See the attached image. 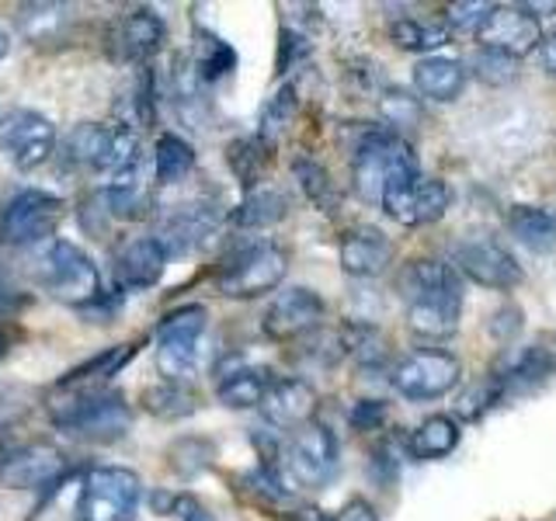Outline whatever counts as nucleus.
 <instances>
[{
	"label": "nucleus",
	"mask_w": 556,
	"mask_h": 521,
	"mask_svg": "<svg viewBox=\"0 0 556 521\" xmlns=\"http://www.w3.org/2000/svg\"><path fill=\"white\" fill-rule=\"evenodd\" d=\"M226 164L237 174V181L254 191L261 174L268 170L271 164V143H265L261 136H243V139H233L230 147H226Z\"/></svg>",
	"instance_id": "obj_32"
},
{
	"label": "nucleus",
	"mask_w": 556,
	"mask_h": 521,
	"mask_svg": "<svg viewBox=\"0 0 556 521\" xmlns=\"http://www.w3.org/2000/svg\"><path fill=\"white\" fill-rule=\"evenodd\" d=\"M295 115V87L286 84L278 87V91L265 101V109H261V122H257V136L265 139V143L275 147V136L282 132Z\"/></svg>",
	"instance_id": "obj_39"
},
{
	"label": "nucleus",
	"mask_w": 556,
	"mask_h": 521,
	"mask_svg": "<svg viewBox=\"0 0 556 521\" xmlns=\"http://www.w3.org/2000/svg\"><path fill=\"white\" fill-rule=\"evenodd\" d=\"M292 174H295V181H300V188L306 191V199L313 205H320L324 213H330V208L338 205V188L317 161H309V156H295Z\"/></svg>",
	"instance_id": "obj_37"
},
{
	"label": "nucleus",
	"mask_w": 556,
	"mask_h": 521,
	"mask_svg": "<svg viewBox=\"0 0 556 521\" xmlns=\"http://www.w3.org/2000/svg\"><path fill=\"white\" fill-rule=\"evenodd\" d=\"M98 202L112 219H139L150 205V188H147V161L139 150L126 167H118L104 188L98 191Z\"/></svg>",
	"instance_id": "obj_20"
},
{
	"label": "nucleus",
	"mask_w": 556,
	"mask_h": 521,
	"mask_svg": "<svg viewBox=\"0 0 556 521\" xmlns=\"http://www.w3.org/2000/svg\"><path fill=\"white\" fill-rule=\"evenodd\" d=\"M324 320V300L313 289L303 285H289L271 300V306L265 309V320H261V330L271 341H295L309 334L313 327Z\"/></svg>",
	"instance_id": "obj_18"
},
{
	"label": "nucleus",
	"mask_w": 556,
	"mask_h": 521,
	"mask_svg": "<svg viewBox=\"0 0 556 521\" xmlns=\"http://www.w3.org/2000/svg\"><path fill=\"white\" fill-rule=\"evenodd\" d=\"M341 271L352 278H376L390 268L393 260V243L390 237L379 230V226H352L341 237L338 247Z\"/></svg>",
	"instance_id": "obj_21"
},
{
	"label": "nucleus",
	"mask_w": 556,
	"mask_h": 521,
	"mask_svg": "<svg viewBox=\"0 0 556 521\" xmlns=\"http://www.w3.org/2000/svg\"><path fill=\"white\" fill-rule=\"evenodd\" d=\"M494 11V4H480V0H466V4L448 8V31H480L486 14Z\"/></svg>",
	"instance_id": "obj_41"
},
{
	"label": "nucleus",
	"mask_w": 556,
	"mask_h": 521,
	"mask_svg": "<svg viewBox=\"0 0 556 521\" xmlns=\"http://www.w3.org/2000/svg\"><path fill=\"white\" fill-rule=\"evenodd\" d=\"M539 60H543L546 74L556 77V28L549 35H543V46H539Z\"/></svg>",
	"instance_id": "obj_47"
},
{
	"label": "nucleus",
	"mask_w": 556,
	"mask_h": 521,
	"mask_svg": "<svg viewBox=\"0 0 556 521\" xmlns=\"http://www.w3.org/2000/svg\"><path fill=\"white\" fill-rule=\"evenodd\" d=\"M459 376H463V365L452 352L421 347V352L407 355L393 369V390L404 399H417V404H421V399H439L452 393Z\"/></svg>",
	"instance_id": "obj_12"
},
{
	"label": "nucleus",
	"mask_w": 556,
	"mask_h": 521,
	"mask_svg": "<svg viewBox=\"0 0 556 521\" xmlns=\"http://www.w3.org/2000/svg\"><path fill=\"white\" fill-rule=\"evenodd\" d=\"M66 202L60 195H49L39 188H25L4 205L0 213V240L8 243H25V247H39V243L52 240L56 226L63 223Z\"/></svg>",
	"instance_id": "obj_11"
},
{
	"label": "nucleus",
	"mask_w": 556,
	"mask_h": 521,
	"mask_svg": "<svg viewBox=\"0 0 556 521\" xmlns=\"http://www.w3.org/2000/svg\"><path fill=\"white\" fill-rule=\"evenodd\" d=\"M289 521H334V518H327L320 508H300V511H292Z\"/></svg>",
	"instance_id": "obj_48"
},
{
	"label": "nucleus",
	"mask_w": 556,
	"mask_h": 521,
	"mask_svg": "<svg viewBox=\"0 0 556 521\" xmlns=\"http://www.w3.org/2000/svg\"><path fill=\"white\" fill-rule=\"evenodd\" d=\"M407 174H417V156L407 139L387 129H376L362 139L352 161V181L365 202H382L387 188L407 178Z\"/></svg>",
	"instance_id": "obj_5"
},
{
	"label": "nucleus",
	"mask_w": 556,
	"mask_h": 521,
	"mask_svg": "<svg viewBox=\"0 0 556 521\" xmlns=\"http://www.w3.org/2000/svg\"><path fill=\"white\" fill-rule=\"evenodd\" d=\"M289 213V199L286 191L278 188H254L243 195V202L230 213V226L237 230H265V226L282 223Z\"/></svg>",
	"instance_id": "obj_27"
},
{
	"label": "nucleus",
	"mask_w": 556,
	"mask_h": 521,
	"mask_svg": "<svg viewBox=\"0 0 556 521\" xmlns=\"http://www.w3.org/2000/svg\"><path fill=\"white\" fill-rule=\"evenodd\" d=\"M208 313L202 303L178 306L156 323V369L170 382H188L199 369L202 334H205Z\"/></svg>",
	"instance_id": "obj_8"
},
{
	"label": "nucleus",
	"mask_w": 556,
	"mask_h": 521,
	"mask_svg": "<svg viewBox=\"0 0 556 521\" xmlns=\"http://www.w3.org/2000/svg\"><path fill=\"white\" fill-rule=\"evenodd\" d=\"M219 230V213L205 202H185L174 205L156 219V240L164 243L167 257H181L199 251L202 243L213 240V233Z\"/></svg>",
	"instance_id": "obj_16"
},
{
	"label": "nucleus",
	"mask_w": 556,
	"mask_h": 521,
	"mask_svg": "<svg viewBox=\"0 0 556 521\" xmlns=\"http://www.w3.org/2000/svg\"><path fill=\"white\" fill-rule=\"evenodd\" d=\"M170 518L174 521H213V514H208V508L191 494H178L170 497Z\"/></svg>",
	"instance_id": "obj_43"
},
{
	"label": "nucleus",
	"mask_w": 556,
	"mask_h": 521,
	"mask_svg": "<svg viewBox=\"0 0 556 521\" xmlns=\"http://www.w3.org/2000/svg\"><path fill=\"white\" fill-rule=\"evenodd\" d=\"M508 230L532 254H549L556 247V216L543 205H511Z\"/></svg>",
	"instance_id": "obj_26"
},
{
	"label": "nucleus",
	"mask_w": 556,
	"mask_h": 521,
	"mask_svg": "<svg viewBox=\"0 0 556 521\" xmlns=\"http://www.w3.org/2000/svg\"><path fill=\"white\" fill-rule=\"evenodd\" d=\"M382 112L390 115L393 126H404V115H407V118H417V104H414V98H407L404 91H390L387 98H382Z\"/></svg>",
	"instance_id": "obj_44"
},
{
	"label": "nucleus",
	"mask_w": 556,
	"mask_h": 521,
	"mask_svg": "<svg viewBox=\"0 0 556 521\" xmlns=\"http://www.w3.org/2000/svg\"><path fill=\"white\" fill-rule=\"evenodd\" d=\"M271 382H275V376H271V369H265V365H233V369L219 372L216 399L230 410L261 407L271 390Z\"/></svg>",
	"instance_id": "obj_24"
},
{
	"label": "nucleus",
	"mask_w": 556,
	"mask_h": 521,
	"mask_svg": "<svg viewBox=\"0 0 556 521\" xmlns=\"http://www.w3.org/2000/svg\"><path fill=\"white\" fill-rule=\"evenodd\" d=\"M414 87L428 101H456L466 87V66L448 56H425L414 66Z\"/></svg>",
	"instance_id": "obj_25"
},
{
	"label": "nucleus",
	"mask_w": 556,
	"mask_h": 521,
	"mask_svg": "<svg viewBox=\"0 0 556 521\" xmlns=\"http://www.w3.org/2000/svg\"><path fill=\"white\" fill-rule=\"evenodd\" d=\"M448 202H452V195H448L445 181L425 178V174L417 170V174H407V178H400L396 185H390L379 205L387 208L390 219L404 223V226H428L445 216Z\"/></svg>",
	"instance_id": "obj_13"
},
{
	"label": "nucleus",
	"mask_w": 556,
	"mask_h": 521,
	"mask_svg": "<svg viewBox=\"0 0 556 521\" xmlns=\"http://www.w3.org/2000/svg\"><path fill=\"white\" fill-rule=\"evenodd\" d=\"M473 69H477V77L483 84L504 87V84H511L518 77V60L504 56V52H494V49H480L473 56Z\"/></svg>",
	"instance_id": "obj_40"
},
{
	"label": "nucleus",
	"mask_w": 556,
	"mask_h": 521,
	"mask_svg": "<svg viewBox=\"0 0 556 521\" xmlns=\"http://www.w3.org/2000/svg\"><path fill=\"white\" fill-rule=\"evenodd\" d=\"M338 459H341V448L334 434L324 424H303L282 442V456L268 469L282 473L289 491H320V486L334 480Z\"/></svg>",
	"instance_id": "obj_4"
},
{
	"label": "nucleus",
	"mask_w": 556,
	"mask_h": 521,
	"mask_svg": "<svg viewBox=\"0 0 556 521\" xmlns=\"http://www.w3.org/2000/svg\"><path fill=\"white\" fill-rule=\"evenodd\" d=\"M400 292L407 300V327L425 341H445L456 334L463 313V278L452 265L417 257L400 271Z\"/></svg>",
	"instance_id": "obj_1"
},
{
	"label": "nucleus",
	"mask_w": 556,
	"mask_h": 521,
	"mask_svg": "<svg viewBox=\"0 0 556 521\" xmlns=\"http://www.w3.org/2000/svg\"><path fill=\"white\" fill-rule=\"evenodd\" d=\"M143 410L161 417V421H181V417L199 410V393L188 382H170L161 379L156 386L143 390Z\"/></svg>",
	"instance_id": "obj_31"
},
{
	"label": "nucleus",
	"mask_w": 556,
	"mask_h": 521,
	"mask_svg": "<svg viewBox=\"0 0 556 521\" xmlns=\"http://www.w3.org/2000/svg\"><path fill=\"white\" fill-rule=\"evenodd\" d=\"M70 25L66 4H25L17 8V28L28 42H56Z\"/></svg>",
	"instance_id": "obj_35"
},
{
	"label": "nucleus",
	"mask_w": 556,
	"mask_h": 521,
	"mask_svg": "<svg viewBox=\"0 0 556 521\" xmlns=\"http://www.w3.org/2000/svg\"><path fill=\"white\" fill-rule=\"evenodd\" d=\"M167 251L156 237H132L115 254V285L122 292H147L164 278Z\"/></svg>",
	"instance_id": "obj_19"
},
{
	"label": "nucleus",
	"mask_w": 556,
	"mask_h": 521,
	"mask_svg": "<svg viewBox=\"0 0 556 521\" xmlns=\"http://www.w3.org/2000/svg\"><path fill=\"white\" fill-rule=\"evenodd\" d=\"M25 303H28V295H25V292H17V289L8 282V278H0V323H8Z\"/></svg>",
	"instance_id": "obj_45"
},
{
	"label": "nucleus",
	"mask_w": 556,
	"mask_h": 521,
	"mask_svg": "<svg viewBox=\"0 0 556 521\" xmlns=\"http://www.w3.org/2000/svg\"><path fill=\"white\" fill-rule=\"evenodd\" d=\"M49 421L91 445H112L132 428V407L118 390H56L49 399Z\"/></svg>",
	"instance_id": "obj_3"
},
{
	"label": "nucleus",
	"mask_w": 556,
	"mask_h": 521,
	"mask_svg": "<svg viewBox=\"0 0 556 521\" xmlns=\"http://www.w3.org/2000/svg\"><path fill=\"white\" fill-rule=\"evenodd\" d=\"M170 98L188 122H195L205 104V77L191 52H178L170 63Z\"/></svg>",
	"instance_id": "obj_28"
},
{
	"label": "nucleus",
	"mask_w": 556,
	"mask_h": 521,
	"mask_svg": "<svg viewBox=\"0 0 556 521\" xmlns=\"http://www.w3.org/2000/svg\"><path fill=\"white\" fill-rule=\"evenodd\" d=\"M136 352V344H118V347H104L94 358L80 361L77 369H70L60 382L56 390H98V382L112 379L122 365H126Z\"/></svg>",
	"instance_id": "obj_29"
},
{
	"label": "nucleus",
	"mask_w": 556,
	"mask_h": 521,
	"mask_svg": "<svg viewBox=\"0 0 556 521\" xmlns=\"http://www.w3.org/2000/svg\"><path fill=\"white\" fill-rule=\"evenodd\" d=\"M463 431L448 414H431L410 434V456L414 459H445L459 445Z\"/></svg>",
	"instance_id": "obj_30"
},
{
	"label": "nucleus",
	"mask_w": 556,
	"mask_h": 521,
	"mask_svg": "<svg viewBox=\"0 0 556 521\" xmlns=\"http://www.w3.org/2000/svg\"><path fill=\"white\" fill-rule=\"evenodd\" d=\"M553 372H556V358L546 352V347H529V352L518 355L508 365V372L497 376V379H501L504 393H526V390L543 386Z\"/></svg>",
	"instance_id": "obj_34"
},
{
	"label": "nucleus",
	"mask_w": 556,
	"mask_h": 521,
	"mask_svg": "<svg viewBox=\"0 0 556 521\" xmlns=\"http://www.w3.org/2000/svg\"><path fill=\"white\" fill-rule=\"evenodd\" d=\"M452 268L466 275L469 282L497 292H511L521 282V265L515 260V254L486 237L459 240L456 251H452Z\"/></svg>",
	"instance_id": "obj_14"
},
{
	"label": "nucleus",
	"mask_w": 556,
	"mask_h": 521,
	"mask_svg": "<svg viewBox=\"0 0 556 521\" xmlns=\"http://www.w3.org/2000/svg\"><path fill=\"white\" fill-rule=\"evenodd\" d=\"M477 42L480 49H494L511 60H521L532 49L543 46V31H539L535 14H529L521 4H511V8H494L486 14L483 28L477 31Z\"/></svg>",
	"instance_id": "obj_17"
},
{
	"label": "nucleus",
	"mask_w": 556,
	"mask_h": 521,
	"mask_svg": "<svg viewBox=\"0 0 556 521\" xmlns=\"http://www.w3.org/2000/svg\"><path fill=\"white\" fill-rule=\"evenodd\" d=\"M195 63H199V69H202V77H205V84H213V80H219V77H226V74H233V66H237V52H233V46L230 42H223L219 35H208V31H202L199 35V46H195Z\"/></svg>",
	"instance_id": "obj_38"
},
{
	"label": "nucleus",
	"mask_w": 556,
	"mask_h": 521,
	"mask_svg": "<svg viewBox=\"0 0 556 521\" xmlns=\"http://www.w3.org/2000/svg\"><path fill=\"white\" fill-rule=\"evenodd\" d=\"M0 153L14 170L31 174L46 167L56 153V129L42 112L14 109L0 118Z\"/></svg>",
	"instance_id": "obj_10"
},
{
	"label": "nucleus",
	"mask_w": 556,
	"mask_h": 521,
	"mask_svg": "<svg viewBox=\"0 0 556 521\" xmlns=\"http://www.w3.org/2000/svg\"><path fill=\"white\" fill-rule=\"evenodd\" d=\"M348 421H352L355 431H376L382 421H387V407L379 404V399H358L348 414Z\"/></svg>",
	"instance_id": "obj_42"
},
{
	"label": "nucleus",
	"mask_w": 556,
	"mask_h": 521,
	"mask_svg": "<svg viewBox=\"0 0 556 521\" xmlns=\"http://www.w3.org/2000/svg\"><path fill=\"white\" fill-rule=\"evenodd\" d=\"M289 271V254L278 243H251L230 254L216 271V292L226 300H257V295L275 292Z\"/></svg>",
	"instance_id": "obj_7"
},
{
	"label": "nucleus",
	"mask_w": 556,
	"mask_h": 521,
	"mask_svg": "<svg viewBox=\"0 0 556 521\" xmlns=\"http://www.w3.org/2000/svg\"><path fill=\"white\" fill-rule=\"evenodd\" d=\"M195 167V150L181 136L164 132L153 147V178L156 185H178Z\"/></svg>",
	"instance_id": "obj_33"
},
{
	"label": "nucleus",
	"mask_w": 556,
	"mask_h": 521,
	"mask_svg": "<svg viewBox=\"0 0 556 521\" xmlns=\"http://www.w3.org/2000/svg\"><path fill=\"white\" fill-rule=\"evenodd\" d=\"M334 521H379V514H376V508L365 497H352L344 504V508L334 514Z\"/></svg>",
	"instance_id": "obj_46"
},
{
	"label": "nucleus",
	"mask_w": 556,
	"mask_h": 521,
	"mask_svg": "<svg viewBox=\"0 0 556 521\" xmlns=\"http://www.w3.org/2000/svg\"><path fill=\"white\" fill-rule=\"evenodd\" d=\"M448 25L439 22H417V17H400V22L390 25V39L396 49L407 52H431L448 42Z\"/></svg>",
	"instance_id": "obj_36"
},
{
	"label": "nucleus",
	"mask_w": 556,
	"mask_h": 521,
	"mask_svg": "<svg viewBox=\"0 0 556 521\" xmlns=\"http://www.w3.org/2000/svg\"><path fill=\"white\" fill-rule=\"evenodd\" d=\"M11 344H14V338H11V330H8V323H0V358H8V352H11Z\"/></svg>",
	"instance_id": "obj_49"
},
{
	"label": "nucleus",
	"mask_w": 556,
	"mask_h": 521,
	"mask_svg": "<svg viewBox=\"0 0 556 521\" xmlns=\"http://www.w3.org/2000/svg\"><path fill=\"white\" fill-rule=\"evenodd\" d=\"M8 52H11V39H8V31H4V28H0V60H4V56H8Z\"/></svg>",
	"instance_id": "obj_50"
},
{
	"label": "nucleus",
	"mask_w": 556,
	"mask_h": 521,
	"mask_svg": "<svg viewBox=\"0 0 556 521\" xmlns=\"http://www.w3.org/2000/svg\"><path fill=\"white\" fill-rule=\"evenodd\" d=\"M63 161L77 170H94L112 178L118 167H126L139 153V136L122 129L118 122L104 126V122H80L63 139Z\"/></svg>",
	"instance_id": "obj_9"
},
{
	"label": "nucleus",
	"mask_w": 556,
	"mask_h": 521,
	"mask_svg": "<svg viewBox=\"0 0 556 521\" xmlns=\"http://www.w3.org/2000/svg\"><path fill=\"white\" fill-rule=\"evenodd\" d=\"M28 275H31L35 289H42L56 303L74 306L77 313L98 303L104 295L94 257L84 247H77L74 240H63V237H52V240L39 243V247H31Z\"/></svg>",
	"instance_id": "obj_2"
},
{
	"label": "nucleus",
	"mask_w": 556,
	"mask_h": 521,
	"mask_svg": "<svg viewBox=\"0 0 556 521\" xmlns=\"http://www.w3.org/2000/svg\"><path fill=\"white\" fill-rule=\"evenodd\" d=\"M164 39H167V25L153 8H132L122 14L115 25V52H118V60H126V63L153 60L156 52H161Z\"/></svg>",
	"instance_id": "obj_22"
},
{
	"label": "nucleus",
	"mask_w": 556,
	"mask_h": 521,
	"mask_svg": "<svg viewBox=\"0 0 556 521\" xmlns=\"http://www.w3.org/2000/svg\"><path fill=\"white\" fill-rule=\"evenodd\" d=\"M313 407H317V390L309 386L306 379H275L271 390L265 396V404H261V417L278 428V431H295L309 424L313 417Z\"/></svg>",
	"instance_id": "obj_23"
},
{
	"label": "nucleus",
	"mask_w": 556,
	"mask_h": 521,
	"mask_svg": "<svg viewBox=\"0 0 556 521\" xmlns=\"http://www.w3.org/2000/svg\"><path fill=\"white\" fill-rule=\"evenodd\" d=\"M143 500V480L126 466H91L80 480L77 521H132Z\"/></svg>",
	"instance_id": "obj_6"
},
{
	"label": "nucleus",
	"mask_w": 556,
	"mask_h": 521,
	"mask_svg": "<svg viewBox=\"0 0 556 521\" xmlns=\"http://www.w3.org/2000/svg\"><path fill=\"white\" fill-rule=\"evenodd\" d=\"M70 473L66 452L46 442L17 445L0 456V486L8 491H42Z\"/></svg>",
	"instance_id": "obj_15"
}]
</instances>
